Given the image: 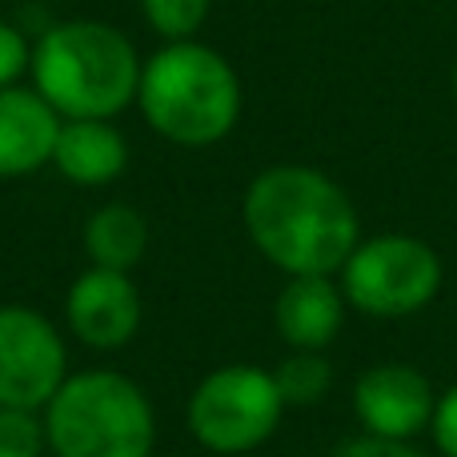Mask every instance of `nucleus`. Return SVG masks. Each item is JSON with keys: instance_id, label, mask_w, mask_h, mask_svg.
<instances>
[{"instance_id": "obj_4", "label": "nucleus", "mask_w": 457, "mask_h": 457, "mask_svg": "<svg viewBox=\"0 0 457 457\" xmlns=\"http://www.w3.org/2000/svg\"><path fill=\"white\" fill-rule=\"evenodd\" d=\"M53 457H153L157 410L120 370L69 373L40 410Z\"/></svg>"}, {"instance_id": "obj_13", "label": "nucleus", "mask_w": 457, "mask_h": 457, "mask_svg": "<svg viewBox=\"0 0 457 457\" xmlns=\"http://www.w3.org/2000/svg\"><path fill=\"white\" fill-rule=\"evenodd\" d=\"M80 241H85L88 265L133 273L149 253V221L141 209L125 205V201H109V205L93 209Z\"/></svg>"}, {"instance_id": "obj_20", "label": "nucleus", "mask_w": 457, "mask_h": 457, "mask_svg": "<svg viewBox=\"0 0 457 457\" xmlns=\"http://www.w3.org/2000/svg\"><path fill=\"white\" fill-rule=\"evenodd\" d=\"M450 85H453V96H457V56H453V72H450Z\"/></svg>"}, {"instance_id": "obj_6", "label": "nucleus", "mask_w": 457, "mask_h": 457, "mask_svg": "<svg viewBox=\"0 0 457 457\" xmlns=\"http://www.w3.org/2000/svg\"><path fill=\"white\" fill-rule=\"evenodd\" d=\"M285 397L273 370L261 365H221L205 373L185 405V426L193 442L209 453L241 457L253 453L277 434Z\"/></svg>"}, {"instance_id": "obj_17", "label": "nucleus", "mask_w": 457, "mask_h": 457, "mask_svg": "<svg viewBox=\"0 0 457 457\" xmlns=\"http://www.w3.org/2000/svg\"><path fill=\"white\" fill-rule=\"evenodd\" d=\"M32 64V32L0 16V88H12L29 77Z\"/></svg>"}, {"instance_id": "obj_12", "label": "nucleus", "mask_w": 457, "mask_h": 457, "mask_svg": "<svg viewBox=\"0 0 457 457\" xmlns=\"http://www.w3.org/2000/svg\"><path fill=\"white\" fill-rule=\"evenodd\" d=\"M53 169L80 189H104L129 169V141L117 120H61Z\"/></svg>"}, {"instance_id": "obj_1", "label": "nucleus", "mask_w": 457, "mask_h": 457, "mask_svg": "<svg viewBox=\"0 0 457 457\" xmlns=\"http://www.w3.org/2000/svg\"><path fill=\"white\" fill-rule=\"evenodd\" d=\"M253 249L285 277H337L361 241L349 193L313 165H269L241 197Z\"/></svg>"}, {"instance_id": "obj_7", "label": "nucleus", "mask_w": 457, "mask_h": 457, "mask_svg": "<svg viewBox=\"0 0 457 457\" xmlns=\"http://www.w3.org/2000/svg\"><path fill=\"white\" fill-rule=\"evenodd\" d=\"M69 381L64 337L40 309L0 305V405L40 413Z\"/></svg>"}, {"instance_id": "obj_3", "label": "nucleus", "mask_w": 457, "mask_h": 457, "mask_svg": "<svg viewBox=\"0 0 457 457\" xmlns=\"http://www.w3.org/2000/svg\"><path fill=\"white\" fill-rule=\"evenodd\" d=\"M241 77L213 45L169 40L141 61L137 109L145 125L169 145L209 149L221 145L241 120Z\"/></svg>"}, {"instance_id": "obj_8", "label": "nucleus", "mask_w": 457, "mask_h": 457, "mask_svg": "<svg viewBox=\"0 0 457 457\" xmlns=\"http://www.w3.org/2000/svg\"><path fill=\"white\" fill-rule=\"evenodd\" d=\"M434 381L405 361L370 365L353 381V413L361 434L389 437V442H413L434 421Z\"/></svg>"}, {"instance_id": "obj_9", "label": "nucleus", "mask_w": 457, "mask_h": 457, "mask_svg": "<svg viewBox=\"0 0 457 457\" xmlns=\"http://www.w3.org/2000/svg\"><path fill=\"white\" fill-rule=\"evenodd\" d=\"M141 289L120 269L88 265L64 293V325L80 345L96 349V353L125 349L141 329Z\"/></svg>"}, {"instance_id": "obj_10", "label": "nucleus", "mask_w": 457, "mask_h": 457, "mask_svg": "<svg viewBox=\"0 0 457 457\" xmlns=\"http://www.w3.org/2000/svg\"><path fill=\"white\" fill-rule=\"evenodd\" d=\"M61 117L32 85L0 88V181H21L53 165Z\"/></svg>"}, {"instance_id": "obj_19", "label": "nucleus", "mask_w": 457, "mask_h": 457, "mask_svg": "<svg viewBox=\"0 0 457 457\" xmlns=\"http://www.w3.org/2000/svg\"><path fill=\"white\" fill-rule=\"evenodd\" d=\"M329 457H426L413 442H389V437H373V434H361V437H349L341 442Z\"/></svg>"}, {"instance_id": "obj_5", "label": "nucleus", "mask_w": 457, "mask_h": 457, "mask_svg": "<svg viewBox=\"0 0 457 457\" xmlns=\"http://www.w3.org/2000/svg\"><path fill=\"white\" fill-rule=\"evenodd\" d=\"M349 309L365 317H413L442 293L445 265L429 241L413 233L361 237L337 273Z\"/></svg>"}, {"instance_id": "obj_16", "label": "nucleus", "mask_w": 457, "mask_h": 457, "mask_svg": "<svg viewBox=\"0 0 457 457\" xmlns=\"http://www.w3.org/2000/svg\"><path fill=\"white\" fill-rule=\"evenodd\" d=\"M45 453H48L45 418L0 405V457H45Z\"/></svg>"}, {"instance_id": "obj_2", "label": "nucleus", "mask_w": 457, "mask_h": 457, "mask_svg": "<svg viewBox=\"0 0 457 457\" xmlns=\"http://www.w3.org/2000/svg\"><path fill=\"white\" fill-rule=\"evenodd\" d=\"M29 85L61 120H117L137 104L141 53L104 21H56L32 37Z\"/></svg>"}, {"instance_id": "obj_14", "label": "nucleus", "mask_w": 457, "mask_h": 457, "mask_svg": "<svg viewBox=\"0 0 457 457\" xmlns=\"http://www.w3.org/2000/svg\"><path fill=\"white\" fill-rule=\"evenodd\" d=\"M273 381L281 389L285 405H317L333 386V365L321 353L293 349L281 365L273 370Z\"/></svg>"}, {"instance_id": "obj_11", "label": "nucleus", "mask_w": 457, "mask_h": 457, "mask_svg": "<svg viewBox=\"0 0 457 457\" xmlns=\"http://www.w3.org/2000/svg\"><path fill=\"white\" fill-rule=\"evenodd\" d=\"M345 293L337 277H289L273 301V325L277 337L289 349L321 353L333 345L345 325Z\"/></svg>"}, {"instance_id": "obj_15", "label": "nucleus", "mask_w": 457, "mask_h": 457, "mask_svg": "<svg viewBox=\"0 0 457 457\" xmlns=\"http://www.w3.org/2000/svg\"><path fill=\"white\" fill-rule=\"evenodd\" d=\"M213 0H141V16L161 40H193L209 21Z\"/></svg>"}, {"instance_id": "obj_18", "label": "nucleus", "mask_w": 457, "mask_h": 457, "mask_svg": "<svg viewBox=\"0 0 457 457\" xmlns=\"http://www.w3.org/2000/svg\"><path fill=\"white\" fill-rule=\"evenodd\" d=\"M429 434H434L437 453H442V457H457V381L445 389V394H437Z\"/></svg>"}]
</instances>
